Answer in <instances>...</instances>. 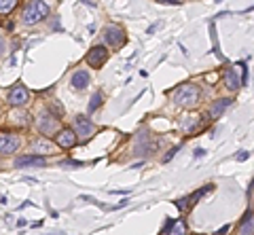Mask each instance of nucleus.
Returning a JSON list of instances; mask_svg holds the SVG:
<instances>
[{
  "mask_svg": "<svg viewBox=\"0 0 254 235\" xmlns=\"http://www.w3.org/2000/svg\"><path fill=\"white\" fill-rule=\"evenodd\" d=\"M32 146H34V153H41V155H43V153H45V155L53 153V144H51L47 138H38V140H36V142L32 144Z\"/></svg>",
  "mask_w": 254,
  "mask_h": 235,
  "instance_id": "2eb2a0df",
  "label": "nucleus"
},
{
  "mask_svg": "<svg viewBox=\"0 0 254 235\" xmlns=\"http://www.w3.org/2000/svg\"><path fill=\"white\" fill-rule=\"evenodd\" d=\"M74 131H76V136L81 138V140H87L91 134H93V123L87 119V117H76L74 119Z\"/></svg>",
  "mask_w": 254,
  "mask_h": 235,
  "instance_id": "6e6552de",
  "label": "nucleus"
},
{
  "mask_svg": "<svg viewBox=\"0 0 254 235\" xmlns=\"http://www.w3.org/2000/svg\"><path fill=\"white\" fill-rule=\"evenodd\" d=\"M102 100H104V96H102V91H95L93 96H91V100H89V113L98 111V108L102 106Z\"/></svg>",
  "mask_w": 254,
  "mask_h": 235,
  "instance_id": "6ab92c4d",
  "label": "nucleus"
},
{
  "mask_svg": "<svg viewBox=\"0 0 254 235\" xmlns=\"http://www.w3.org/2000/svg\"><path fill=\"white\" fill-rule=\"evenodd\" d=\"M176 153H178V148H172V151H170L168 155H165V159H163V161H170V159H172V157L176 155Z\"/></svg>",
  "mask_w": 254,
  "mask_h": 235,
  "instance_id": "393cba45",
  "label": "nucleus"
},
{
  "mask_svg": "<svg viewBox=\"0 0 254 235\" xmlns=\"http://www.w3.org/2000/svg\"><path fill=\"white\" fill-rule=\"evenodd\" d=\"M45 166V159L41 155H26L15 161V168H41Z\"/></svg>",
  "mask_w": 254,
  "mask_h": 235,
  "instance_id": "9d476101",
  "label": "nucleus"
},
{
  "mask_svg": "<svg viewBox=\"0 0 254 235\" xmlns=\"http://www.w3.org/2000/svg\"><path fill=\"white\" fill-rule=\"evenodd\" d=\"M19 148V138L17 136H0V155L15 153Z\"/></svg>",
  "mask_w": 254,
  "mask_h": 235,
  "instance_id": "1a4fd4ad",
  "label": "nucleus"
},
{
  "mask_svg": "<svg viewBox=\"0 0 254 235\" xmlns=\"http://www.w3.org/2000/svg\"><path fill=\"white\" fill-rule=\"evenodd\" d=\"M248 157H250V153H248V151H240V153L235 155V159H237V161H246Z\"/></svg>",
  "mask_w": 254,
  "mask_h": 235,
  "instance_id": "5701e85b",
  "label": "nucleus"
},
{
  "mask_svg": "<svg viewBox=\"0 0 254 235\" xmlns=\"http://www.w3.org/2000/svg\"><path fill=\"white\" fill-rule=\"evenodd\" d=\"M212 189H214V184H205V186H203V189H199V191H197V193H193V195H189V197H190V203L199 201V199L203 197V195H205V193H208V191H212Z\"/></svg>",
  "mask_w": 254,
  "mask_h": 235,
  "instance_id": "aec40b11",
  "label": "nucleus"
},
{
  "mask_svg": "<svg viewBox=\"0 0 254 235\" xmlns=\"http://www.w3.org/2000/svg\"><path fill=\"white\" fill-rule=\"evenodd\" d=\"M248 197H250V201H252V208H254V180H252L250 186H248Z\"/></svg>",
  "mask_w": 254,
  "mask_h": 235,
  "instance_id": "b1692460",
  "label": "nucleus"
},
{
  "mask_svg": "<svg viewBox=\"0 0 254 235\" xmlns=\"http://www.w3.org/2000/svg\"><path fill=\"white\" fill-rule=\"evenodd\" d=\"M172 98H174V102H176L178 106H182V108H193V106H197V102H199L201 91H199V87H197V85L185 83V85H180V87L172 93Z\"/></svg>",
  "mask_w": 254,
  "mask_h": 235,
  "instance_id": "f257e3e1",
  "label": "nucleus"
},
{
  "mask_svg": "<svg viewBox=\"0 0 254 235\" xmlns=\"http://www.w3.org/2000/svg\"><path fill=\"white\" fill-rule=\"evenodd\" d=\"M159 2H163V4H178L180 0H159Z\"/></svg>",
  "mask_w": 254,
  "mask_h": 235,
  "instance_id": "a878e982",
  "label": "nucleus"
},
{
  "mask_svg": "<svg viewBox=\"0 0 254 235\" xmlns=\"http://www.w3.org/2000/svg\"><path fill=\"white\" fill-rule=\"evenodd\" d=\"M110 58V51L106 49V47H102V45H98V47H93V49L87 53V64H89L91 68H102L106 64V59Z\"/></svg>",
  "mask_w": 254,
  "mask_h": 235,
  "instance_id": "20e7f679",
  "label": "nucleus"
},
{
  "mask_svg": "<svg viewBox=\"0 0 254 235\" xmlns=\"http://www.w3.org/2000/svg\"><path fill=\"white\" fill-rule=\"evenodd\" d=\"M189 206H190V197H182V199L176 201V208L178 210H187Z\"/></svg>",
  "mask_w": 254,
  "mask_h": 235,
  "instance_id": "412c9836",
  "label": "nucleus"
},
{
  "mask_svg": "<svg viewBox=\"0 0 254 235\" xmlns=\"http://www.w3.org/2000/svg\"><path fill=\"white\" fill-rule=\"evenodd\" d=\"M199 125H201L199 117H185V119H182V129L185 131H195Z\"/></svg>",
  "mask_w": 254,
  "mask_h": 235,
  "instance_id": "dca6fc26",
  "label": "nucleus"
},
{
  "mask_svg": "<svg viewBox=\"0 0 254 235\" xmlns=\"http://www.w3.org/2000/svg\"><path fill=\"white\" fill-rule=\"evenodd\" d=\"M83 163L81 161H62L60 163V168H81Z\"/></svg>",
  "mask_w": 254,
  "mask_h": 235,
  "instance_id": "4be33fe9",
  "label": "nucleus"
},
{
  "mask_svg": "<svg viewBox=\"0 0 254 235\" xmlns=\"http://www.w3.org/2000/svg\"><path fill=\"white\" fill-rule=\"evenodd\" d=\"M225 87H227L229 91H237V89L242 87V81L237 78V74H235L233 68H229L227 74H225Z\"/></svg>",
  "mask_w": 254,
  "mask_h": 235,
  "instance_id": "ddd939ff",
  "label": "nucleus"
},
{
  "mask_svg": "<svg viewBox=\"0 0 254 235\" xmlns=\"http://www.w3.org/2000/svg\"><path fill=\"white\" fill-rule=\"evenodd\" d=\"M28 102H30V91L23 85H13L9 91V104L19 108V106H26Z\"/></svg>",
  "mask_w": 254,
  "mask_h": 235,
  "instance_id": "39448f33",
  "label": "nucleus"
},
{
  "mask_svg": "<svg viewBox=\"0 0 254 235\" xmlns=\"http://www.w3.org/2000/svg\"><path fill=\"white\" fill-rule=\"evenodd\" d=\"M47 15H49V4H47L45 0H32V2L21 13V23H26V26H34V23L43 21Z\"/></svg>",
  "mask_w": 254,
  "mask_h": 235,
  "instance_id": "f03ea898",
  "label": "nucleus"
},
{
  "mask_svg": "<svg viewBox=\"0 0 254 235\" xmlns=\"http://www.w3.org/2000/svg\"><path fill=\"white\" fill-rule=\"evenodd\" d=\"M205 155V151H203V148H197V153H195V157H203Z\"/></svg>",
  "mask_w": 254,
  "mask_h": 235,
  "instance_id": "cd10ccee",
  "label": "nucleus"
},
{
  "mask_svg": "<svg viewBox=\"0 0 254 235\" xmlns=\"http://www.w3.org/2000/svg\"><path fill=\"white\" fill-rule=\"evenodd\" d=\"M36 125H38V129H41L43 136L58 134V131H60V117L53 115V113H49V111H43L41 115H38Z\"/></svg>",
  "mask_w": 254,
  "mask_h": 235,
  "instance_id": "7ed1b4c3",
  "label": "nucleus"
},
{
  "mask_svg": "<svg viewBox=\"0 0 254 235\" xmlns=\"http://www.w3.org/2000/svg\"><path fill=\"white\" fill-rule=\"evenodd\" d=\"M2 53H4V38L0 36V56H2Z\"/></svg>",
  "mask_w": 254,
  "mask_h": 235,
  "instance_id": "bb28decb",
  "label": "nucleus"
},
{
  "mask_svg": "<svg viewBox=\"0 0 254 235\" xmlns=\"http://www.w3.org/2000/svg\"><path fill=\"white\" fill-rule=\"evenodd\" d=\"M76 140H78L76 131L70 129V127H64V129H60L58 134H55V142H58L60 148H72L76 144Z\"/></svg>",
  "mask_w": 254,
  "mask_h": 235,
  "instance_id": "0eeeda50",
  "label": "nucleus"
},
{
  "mask_svg": "<svg viewBox=\"0 0 254 235\" xmlns=\"http://www.w3.org/2000/svg\"><path fill=\"white\" fill-rule=\"evenodd\" d=\"M104 38L110 47H123L125 41H127V34L121 26H108L104 30Z\"/></svg>",
  "mask_w": 254,
  "mask_h": 235,
  "instance_id": "423d86ee",
  "label": "nucleus"
},
{
  "mask_svg": "<svg viewBox=\"0 0 254 235\" xmlns=\"http://www.w3.org/2000/svg\"><path fill=\"white\" fill-rule=\"evenodd\" d=\"M87 85H89V72H87V70H76L72 74V87L76 91H83Z\"/></svg>",
  "mask_w": 254,
  "mask_h": 235,
  "instance_id": "f8f14e48",
  "label": "nucleus"
},
{
  "mask_svg": "<svg viewBox=\"0 0 254 235\" xmlns=\"http://www.w3.org/2000/svg\"><path fill=\"white\" fill-rule=\"evenodd\" d=\"M19 0H0V15H11Z\"/></svg>",
  "mask_w": 254,
  "mask_h": 235,
  "instance_id": "f3484780",
  "label": "nucleus"
},
{
  "mask_svg": "<svg viewBox=\"0 0 254 235\" xmlns=\"http://www.w3.org/2000/svg\"><path fill=\"white\" fill-rule=\"evenodd\" d=\"M229 106H231V100H227V98H225V100L214 102L212 108H210V117H212V119H218V117H220L222 113H225Z\"/></svg>",
  "mask_w": 254,
  "mask_h": 235,
  "instance_id": "4468645a",
  "label": "nucleus"
},
{
  "mask_svg": "<svg viewBox=\"0 0 254 235\" xmlns=\"http://www.w3.org/2000/svg\"><path fill=\"white\" fill-rule=\"evenodd\" d=\"M237 235H254V210L244 214L240 229H237Z\"/></svg>",
  "mask_w": 254,
  "mask_h": 235,
  "instance_id": "9b49d317",
  "label": "nucleus"
},
{
  "mask_svg": "<svg viewBox=\"0 0 254 235\" xmlns=\"http://www.w3.org/2000/svg\"><path fill=\"white\" fill-rule=\"evenodd\" d=\"M170 235H187V225H185V221H174L172 223V227H170Z\"/></svg>",
  "mask_w": 254,
  "mask_h": 235,
  "instance_id": "a211bd4d",
  "label": "nucleus"
}]
</instances>
